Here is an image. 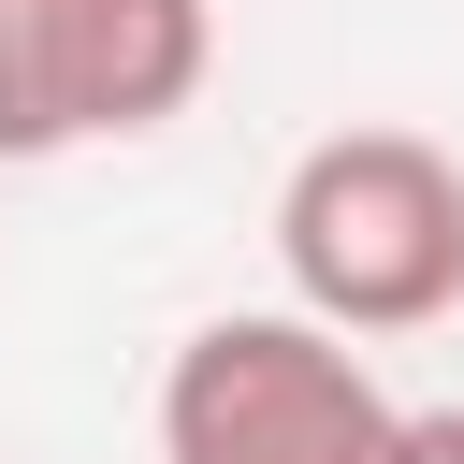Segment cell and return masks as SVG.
Segmentation results:
<instances>
[{
	"label": "cell",
	"mask_w": 464,
	"mask_h": 464,
	"mask_svg": "<svg viewBox=\"0 0 464 464\" xmlns=\"http://www.w3.org/2000/svg\"><path fill=\"white\" fill-rule=\"evenodd\" d=\"M406 464H464V406H420L406 420Z\"/></svg>",
	"instance_id": "277c9868"
},
{
	"label": "cell",
	"mask_w": 464,
	"mask_h": 464,
	"mask_svg": "<svg viewBox=\"0 0 464 464\" xmlns=\"http://www.w3.org/2000/svg\"><path fill=\"white\" fill-rule=\"evenodd\" d=\"M276 276L334 334H420L464 304V160L435 130H319L276 174Z\"/></svg>",
	"instance_id": "6da1fadb"
},
{
	"label": "cell",
	"mask_w": 464,
	"mask_h": 464,
	"mask_svg": "<svg viewBox=\"0 0 464 464\" xmlns=\"http://www.w3.org/2000/svg\"><path fill=\"white\" fill-rule=\"evenodd\" d=\"M406 420L377 362L304 304L188 319L160 362V464H406Z\"/></svg>",
	"instance_id": "7a4b0ae2"
},
{
	"label": "cell",
	"mask_w": 464,
	"mask_h": 464,
	"mask_svg": "<svg viewBox=\"0 0 464 464\" xmlns=\"http://www.w3.org/2000/svg\"><path fill=\"white\" fill-rule=\"evenodd\" d=\"M218 0H0V160H72L188 116Z\"/></svg>",
	"instance_id": "3957f363"
}]
</instances>
